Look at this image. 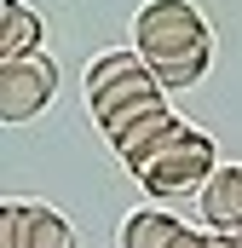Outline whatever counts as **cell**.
<instances>
[{
    "label": "cell",
    "instance_id": "1",
    "mask_svg": "<svg viewBox=\"0 0 242 248\" xmlns=\"http://www.w3.org/2000/svg\"><path fill=\"white\" fill-rule=\"evenodd\" d=\"M219 173V162H213V139L208 133H196L190 122H179L162 144H150L138 162H133V179L144 190H156V196H202V185Z\"/></svg>",
    "mask_w": 242,
    "mask_h": 248
},
{
    "label": "cell",
    "instance_id": "2",
    "mask_svg": "<svg viewBox=\"0 0 242 248\" xmlns=\"http://www.w3.org/2000/svg\"><path fill=\"white\" fill-rule=\"evenodd\" d=\"M144 104H162V81L138 52H104L87 63V110L104 133Z\"/></svg>",
    "mask_w": 242,
    "mask_h": 248
},
{
    "label": "cell",
    "instance_id": "3",
    "mask_svg": "<svg viewBox=\"0 0 242 248\" xmlns=\"http://www.w3.org/2000/svg\"><path fill=\"white\" fill-rule=\"evenodd\" d=\"M133 46L150 69L190 58V52H208V17L190 0H144L133 12Z\"/></svg>",
    "mask_w": 242,
    "mask_h": 248
},
{
    "label": "cell",
    "instance_id": "4",
    "mask_svg": "<svg viewBox=\"0 0 242 248\" xmlns=\"http://www.w3.org/2000/svg\"><path fill=\"white\" fill-rule=\"evenodd\" d=\"M58 93V63L52 58H12L0 63V116L17 127V122H35Z\"/></svg>",
    "mask_w": 242,
    "mask_h": 248
},
{
    "label": "cell",
    "instance_id": "5",
    "mask_svg": "<svg viewBox=\"0 0 242 248\" xmlns=\"http://www.w3.org/2000/svg\"><path fill=\"white\" fill-rule=\"evenodd\" d=\"M0 248H75V231L46 202H6L0 208Z\"/></svg>",
    "mask_w": 242,
    "mask_h": 248
},
{
    "label": "cell",
    "instance_id": "6",
    "mask_svg": "<svg viewBox=\"0 0 242 248\" xmlns=\"http://www.w3.org/2000/svg\"><path fill=\"white\" fill-rule=\"evenodd\" d=\"M173 127H179V116H173V110H167V98H162V104H144V110L121 116V122L110 127L104 139L116 144V156L127 162V168H133V162H138V156H144L150 144H162V139H167Z\"/></svg>",
    "mask_w": 242,
    "mask_h": 248
},
{
    "label": "cell",
    "instance_id": "7",
    "mask_svg": "<svg viewBox=\"0 0 242 248\" xmlns=\"http://www.w3.org/2000/svg\"><path fill=\"white\" fill-rule=\"evenodd\" d=\"M202 219H208L213 237H237L242 231V162L237 168H219L202 185Z\"/></svg>",
    "mask_w": 242,
    "mask_h": 248
},
{
    "label": "cell",
    "instance_id": "8",
    "mask_svg": "<svg viewBox=\"0 0 242 248\" xmlns=\"http://www.w3.org/2000/svg\"><path fill=\"white\" fill-rule=\"evenodd\" d=\"M190 231L179 214L167 208H133L121 219V248H179V237Z\"/></svg>",
    "mask_w": 242,
    "mask_h": 248
},
{
    "label": "cell",
    "instance_id": "9",
    "mask_svg": "<svg viewBox=\"0 0 242 248\" xmlns=\"http://www.w3.org/2000/svg\"><path fill=\"white\" fill-rule=\"evenodd\" d=\"M41 52V17L23 0H0V63Z\"/></svg>",
    "mask_w": 242,
    "mask_h": 248
},
{
    "label": "cell",
    "instance_id": "10",
    "mask_svg": "<svg viewBox=\"0 0 242 248\" xmlns=\"http://www.w3.org/2000/svg\"><path fill=\"white\" fill-rule=\"evenodd\" d=\"M202 75H208V52H190V58H173V63L156 69L162 93H167V87H190V81H202Z\"/></svg>",
    "mask_w": 242,
    "mask_h": 248
},
{
    "label": "cell",
    "instance_id": "11",
    "mask_svg": "<svg viewBox=\"0 0 242 248\" xmlns=\"http://www.w3.org/2000/svg\"><path fill=\"white\" fill-rule=\"evenodd\" d=\"M179 248H213V237H208V231H184Z\"/></svg>",
    "mask_w": 242,
    "mask_h": 248
},
{
    "label": "cell",
    "instance_id": "12",
    "mask_svg": "<svg viewBox=\"0 0 242 248\" xmlns=\"http://www.w3.org/2000/svg\"><path fill=\"white\" fill-rule=\"evenodd\" d=\"M208 237H213V231H208ZM213 248H242V231L237 237H213Z\"/></svg>",
    "mask_w": 242,
    "mask_h": 248
}]
</instances>
